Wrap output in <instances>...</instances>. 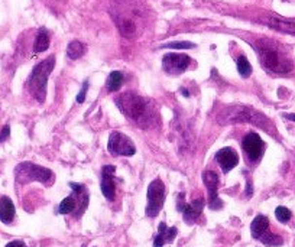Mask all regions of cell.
Returning <instances> with one entry per match:
<instances>
[{
  "label": "cell",
  "mask_w": 295,
  "mask_h": 247,
  "mask_svg": "<svg viewBox=\"0 0 295 247\" xmlns=\"http://www.w3.org/2000/svg\"><path fill=\"white\" fill-rule=\"evenodd\" d=\"M112 18L122 37L136 39L145 28V13L136 3L127 0H116L110 9Z\"/></svg>",
  "instance_id": "6da1fadb"
},
{
  "label": "cell",
  "mask_w": 295,
  "mask_h": 247,
  "mask_svg": "<svg viewBox=\"0 0 295 247\" xmlns=\"http://www.w3.org/2000/svg\"><path fill=\"white\" fill-rule=\"evenodd\" d=\"M151 100L143 98L135 93H125L116 98L119 110L129 120L143 129H148L157 120V112L155 107H151Z\"/></svg>",
  "instance_id": "7a4b0ae2"
},
{
  "label": "cell",
  "mask_w": 295,
  "mask_h": 247,
  "mask_svg": "<svg viewBox=\"0 0 295 247\" xmlns=\"http://www.w3.org/2000/svg\"><path fill=\"white\" fill-rule=\"evenodd\" d=\"M217 123L221 126L235 123H252L271 132L274 127L265 114L249 106H226L217 114Z\"/></svg>",
  "instance_id": "3957f363"
},
{
  "label": "cell",
  "mask_w": 295,
  "mask_h": 247,
  "mask_svg": "<svg viewBox=\"0 0 295 247\" xmlns=\"http://www.w3.org/2000/svg\"><path fill=\"white\" fill-rule=\"evenodd\" d=\"M256 51L263 68L271 73L285 74L293 70V61L287 52L275 42L262 39L256 43Z\"/></svg>",
  "instance_id": "277c9868"
},
{
  "label": "cell",
  "mask_w": 295,
  "mask_h": 247,
  "mask_svg": "<svg viewBox=\"0 0 295 247\" xmlns=\"http://www.w3.org/2000/svg\"><path fill=\"white\" fill-rule=\"evenodd\" d=\"M55 67V57H49L45 61L39 62L34 70L32 74L28 80V88L31 94L39 101L43 103L45 95H46V82Z\"/></svg>",
  "instance_id": "5b68a950"
},
{
  "label": "cell",
  "mask_w": 295,
  "mask_h": 247,
  "mask_svg": "<svg viewBox=\"0 0 295 247\" xmlns=\"http://www.w3.org/2000/svg\"><path fill=\"white\" fill-rule=\"evenodd\" d=\"M16 181L20 184H26L31 181H39V182H48L52 178V172L46 168H42L39 165L25 162L16 166L15 169Z\"/></svg>",
  "instance_id": "8992f818"
},
{
  "label": "cell",
  "mask_w": 295,
  "mask_h": 247,
  "mask_svg": "<svg viewBox=\"0 0 295 247\" xmlns=\"http://www.w3.org/2000/svg\"><path fill=\"white\" fill-rule=\"evenodd\" d=\"M148 206H146V215L157 217L162 209L165 201V187L161 179H155L148 187Z\"/></svg>",
  "instance_id": "52a82bcc"
},
{
  "label": "cell",
  "mask_w": 295,
  "mask_h": 247,
  "mask_svg": "<svg viewBox=\"0 0 295 247\" xmlns=\"http://www.w3.org/2000/svg\"><path fill=\"white\" fill-rule=\"evenodd\" d=\"M107 149L113 156H132L136 152V148L130 137L120 132H113L110 134Z\"/></svg>",
  "instance_id": "ba28073f"
},
{
  "label": "cell",
  "mask_w": 295,
  "mask_h": 247,
  "mask_svg": "<svg viewBox=\"0 0 295 247\" xmlns=\"http://www.w3.org/2000/svg\"><path fill=\"white\" fill-rule=\"evenodd\" d=\"M191 64V58L185 54H167L162 58V68L164 71H167L168 74L172 76H178L181 73H184Z\"/></svg>",
  "instance_id": "9c48e42d"
},
{
  "label": "cell",
  "mask_w": 295,
  "mask_h": 247,
  "mask_svg": "<svg viewBox=\"0 0 295 247\" xmlns=\"http://www.w3.org/2000/svg\"><path fill=\"white\" fill-rule=\"evenodd\" d=\"M242 146H243V151L246 152L248 158L253 162L259 161L263 155L265 145H263V140L260 139V136L257 133H248L243 137Z\"/></svg>",
  "instance_id": "30bf717a"
},
{
  "label": "cell",
  "mask_w": 295,
  "mask_h": 247,
  "mask_svg": "<svg viewBox=\"0 0 295 247\" xmlns=\"http://www.w3.org/2000/svg\"><path fill=\"white\" fill-rule=\"evenodd\" d=\"M203 181L209 190V195H210V201H209V206L211 209H220L223 204L217 195V187H218V176L216 172L213 171H206L203 173Z\"/></svg>",
  "instance_id": "8fae6325"
},
{
  "label": "cell",
  "mask_w": 295,
  "mask_h": 247,
  "mask_svg": "<svg viewBox=\"0 0 295 247\" xmlns=\"http://www.w3.org/2000/svg\"><path fill=\"white\" fill-rule=\"evenodd\" d=\"M216 161L218 162L223 172L227 173L239 164V155L232 148H223L216 153Z\"/></svg>",
  "instance_id": "7c38bea8"
},
{
  "label": "cell",
  "mask_w": 295,
  "mask_h": 247,
  "mask_svg": "<svg viewBox=\"0 0 295 247\" xmlns=\"http://www.w3.org/2000/svg\"><path fill=\"white\" fill-rule=\"evenodd\" d=\"M116 172V168L113 165H106L101 171V192L103 195L112 201L115 198V182H113V173Z\"/></svg>",
  "instance_id": "4fadbf2b"
},
{
  "label": "cell",
  "mask_w": 295,
  "mask_h": 247,
  "mask_svg": "<svg viewBox=\"0 0 295 247\" xmlns=\"http://www.w3.org/2000/svg\"><path fill=\"white\" fill-rule=\"evenodd\" d=\"M262 22H265L271 29H275L278 32H284V34L294 35L295 37V22L287 20V19H281V18H276V16L265 18Z\"/></svg>",
  "instance_id": "5bb4252c"
},
{
  "label": "cell",
  "mask_w": 295,
  "mask_h": 247,
  "mask_svg": "<svg viewBox=\"0 0 295 247\" xmlns=\"http://www.w3.org/2000/svg\"><path fill=\"white\" fill-rule=\"evenodd\" d=\"M203 208H204V200L198 198V200H194L190 204H184L182 208H181V212L184 214L185 221L191 223V221H194V220H197L200 217Z\"/></svg>",
  "instance_id": "9a60e30c"
},
{
  "label": "cell",
  "mask_w": 295,
  "mask_h": 247,
  "mask_svg": "<svg viewBox=\"0 0 295 247\" xmlns=\"http://www.w3.org/2000/svg\"><path fill=\"white\" fill-rule=\"evenodd\" d=\"M15 217V206L9 197L0 198V221L9 224Z\"/></svg>",
  "instance_id": "2e32d148"
},
{
  "label": "cell",
  "mask_w": 295,
  "mask_h": 247,
  "mask_svg": "<svg viewBox=\"0 0 295 247\" xmlns=\"http://www.w3.org/2000/svg\"><path fill=\"white\" fill-rule=\"evenodd\" d=\"M269 227V221L265 215H256L251 226V233L253 239H259Z\"/></svg>",
  "instance_id": "e0dca14e"
},
{
  "label": "cell",
  "mask_w": 295,
  "mask_h": 247,
  "mask_svg": "<svg viewBox=\"0 0 295 247\" xmlns=\"http://www.w3.org/2000/svg\"><path fill=\"white\" fill-rule=\"evenodd\" d=\"M122 84H123V74L120 71H113V73H110V76L106 81V87H107L109 93H115V91L120 90Z\"/></svg>",
  "instance_id": "ac0fdd59"
},
{
  "label": "cell",
  "mask_w": 295,
  "mask_h": 247,
  "mask_svg": "<svg viewBox=\"0 0 295 247\" xmlns=\"http://www.w3.org/2000/svg\"><path fill=\"white\" fill-rule=\"evenodd\" d=\"M49 48V35L46 32V29H39L38 35H37V39L34 43V51L35 52H43Z\"/></svg>",
  "instance_id": "d6986e66"
},
{
  "label": "cell",
  "mask_w": 295,
  "mask_h": 247,
  "mask_svg": "<svg viewBox=\"0 0 295 247\" xmlns=\"http://www.w3.org/2000/svg\"><path fill=\"white\" fill-rule=\"evenodd\" d=\"M85 54V46L79 41L70 42L68 48H67V55L70 59H79Z\"/></svg>",
  "instance_id": "ffe728a7"
},
{
  "label": "cell",
  "mask_w": 295,
  "mask_h": 247,
  "mask_svg": "<svg viewBox=\"0 0 295 247\" xmlns=\"http://www.w3.org/2000/svg\"><path fill=\"white\" fill-rule=\"evenodd\" d=\"M237 71H239V74H240L243 78H248V77L252 74V65H251V62L248 61V58L243 57V55H240V57L237 58Z\"/></svg>",
  "instance_id": "44dd1931"
},
{
  "label": "cell",
  "mask_w": 295,
  "mask_h": 247,
  "mask_svg": "<svg viewBox=\"0 0 295 247\" xmlns=\"http://www.w3.org/2000/svg\"><path fill=\"white\" fill-rule=\"evenodd\" d=\"M259 240L265 245V246H281L282 243H284V240L279 237V236H276V234H274V233H268V231H265L260 237H259Z\"/></svg>",
  "instance_id": "7402d4cb"
},
{
  "label": "cell",
  "mask_w": 295,
  "mask_h": 247,
  "mask_svg": "<svg viewBox=\"0 0 295 247\" xmlns=\"http://www.w3.org/2000/svg\"><path fill=\"white\" fill-rule=\"evenodd\" d=\"M167 230H168L167 224L161 223L158 228V236L155 237V242H154V247H162L167 243Z\"/></svg>",
  "instance_id": "603a6c76"
},
{
  "label": "cell",
  "mask_w": 295,
  "mask_h": 247,
  "mask_svg": "<svg viewBox=\"0 0 295 247\" xmlns=\"http://www.w3.org/2000/svg\"><path fill=\"white\" fill-rule=\"evenodd\" d=\"M74 208H76V200L73 197H67L59 204V212L61 214H70L74 211Z\"/></svg>",
  "instance_id": "cb8c5ba5"
},
{
  "label": "cell",
  "mask_w": 295,
  "mask_h": 247,
  "mask_svg": "<svg viewBox=\"0 0 295 247\" xmlns=\"http://www.w3.org/2000/svg\"><path fill=\"white\" fill-rule=\"evenodd\" d=\"M275 215H276V218H278L281 223H287V221H290V218H291V211H290L287 207H278V208L275 209Z\"/></svg>",
  "instance_id": "d4e9b609"
},
{
  "label": "cell",
  "mask_w": 295,
  "mask_h": 247,
  "mask_svg": "<svg viewBox=\"0 0 295 247\" xmlns=\"http://www.w3.org/2000/svg\"><path fill=\"white\" fill-rule=\"evenodd\" d=\"M193 46H194V43H191V42H171V43L164 45V48H171V49H190Z\"/></svg>",
  "instance_id": "484cf974"
},
{
  "label": "cell",
  "mask_w": 295,
  "mask_h": 247,
  "mask_svg": "<svg viewBox=\"0 0 295 247\" xmlns=\"http://www.w3.org/2000/svg\"><path fill=\"white\" fill-rule=\"evenodd\" d=\"M87 90H88V82L85 81L84 84H83V87H81V90H80V93H79V95H77V101H79V103H84Z\"/></svg>",
  "instance_id": "4316f807"
},
{
  "label": "cell",
  "mask_w": 295,
  "mask_h": 247,
  "mask_svg": "<svg viewBox=\"0 0 295 247\" xmlns=\"http://www.w3.org/2000/svg\"><path fill=\"white\" fill-rule=\"evenodd\" d=\"M177 233H178L177 227H171V228H168V230H167V242H168V243L174 242V239H175Z\"/></svg>",
  "instance_id": "83f0119b"
},
{
  "label": "cell",
  "mask_w": 295,
  "mask_h": 247,
  "mask_svg": "<svg viewBox=\"0 0 295 247\" xmlns=\"http://www.w3.org/2000/svg\"><path fill=\"white\" fill-rule=\"evenodd\" d=\"M9 133H10V127H9V126H4V127L1 129V132H0V142L6 140V139L9 137Z\"/></svg>",
  "instance_id": "f1b7e54d"
},
{
  "label": "cell",
  "mask_w": 295,
  "mask_h": 247,
  "mask_svg": "<svg viewBox=\"0 0 295 247\" xmlns=\"http://www.w3.org/2000/svg\"><path fill=\"white\" fill-rule=\"evenodd\" d=\"M70 187H71L76 192H83V191H84V187H83L81 184H74V182H71Z\"/></svg>",
  "instance_id": "f546056e"
},
{
  "label": "cell",
  "mask_w": 295,
  "mask_h": 247,
  "mask_svg": "<svg viewBox=\"0 0 295 247\" xmlns=\"http://www.w3.org/2000/svg\"><path fill=\"white\" fill-rule=\"evenodd\" d=\"M6 247H25V243H23V242L16 240V242H10V243H7Z\"/></svg>",
  "instance_id": "4dcf8cb0"
},
{
  "label": "cell",
  "mask_w": 295,
  "mask_h": 247,
  "mask_svg": "<svg viewBox=\"0 0 295 247\" xmlns=\"http://www.w3.org/2000/svg\"><path fill=\"white\" fill-rule=\"evenodd\" d=\"M252 192H253L252 184H251V182H248V190H246V195H248V197H251V195H252Z\"/></svg>",
  "instance_id": "1f68e13d"
},
{
  "label": "cell",
  "mask_w": 295,
  "mask_h": 247,
  "mask_svg": "<svg viewBox=\"0 0 295 247\" xmlns=\"http://www.w3.org/2000/svg\"><path fill=\"white\" fill-rule=\"evenodd\" d=\"M284 117H285V119H288V120H293V122H295V114H284Z\"/></svg>",
  "instance_id": "d6a6232c"
},
{
  "label": "cell",
  "mask_w": 295,
  "mask_h": 247,
  "mask_svg": "<svg viewBox=\"0 0 295 247\" xmlns=\"http://www.w3.org/2000/svg\"><path fill=\"white\" fill-rule=\"evenodd\" d=\"M181 94H184V97H190V93L187 88H181Z\"/></svg>",
  "instance_id": "836d02e7"
}]
</instances>
